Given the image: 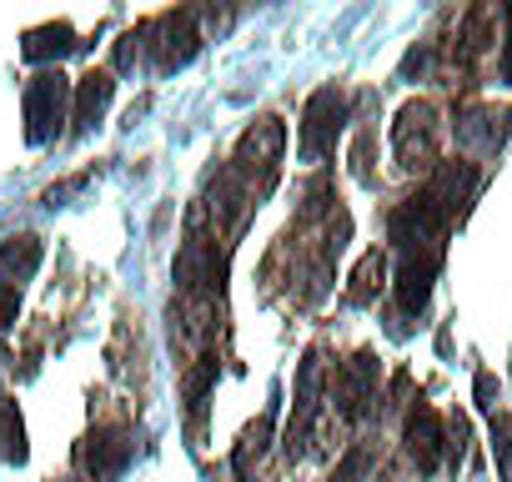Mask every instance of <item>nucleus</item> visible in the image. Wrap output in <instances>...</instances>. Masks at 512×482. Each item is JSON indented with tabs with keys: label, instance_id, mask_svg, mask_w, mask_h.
<instances>
[{
	"label": "nucleus",
	"instance_id": "1",
	"mask_svg": "<svg viewBox=\"0 0 512 482\" xmlns=\"http://www.w3.org/2000/svg\"><path fill=\"white\" fill-rule=\"evenodd\" d=\"M66 101H71V81L61 71H41L31 86H26V141L41 146L61 131V116H66Z\"/></svg>",
	"mask_w": 512,
	"mask_h": 482
},
{
	"label": "nucleus",
	"instance_id": "2",
	"mask_svg": "<svg viewBox=\"0 0 512 482\" xmlns=\"http://www.w3.org/2000/svg\"><path fill=\"white\" fill-rule=\"evenodd\" d=\"M342 116H347V96L342 91H317L312 101H307V111H302V131H297V141H302V156L307 161H322L332 146H337V131H342Z\"/></svg>",
	"mask_w": 512,
	"mask_h": 482
},
{
	"label": "nucleus",
	"instance_id": "3",
	"mask_svg": "<svg viewBox=\"0 0 512 482\" xmlns=\"http://www.w3.org/2000/svg\"><path fill=\"white\" fill-rule=\"evenodd\" d=\"M372 392H377V362H372L367 352H357L352 362L337 367V402H342V417H347V422H357V417L367 412Z\"/></svg>",
	"mask_w": 512,
	"mask_h": 482
},
{
	"label": "nucleus",
	"instance_id": "4",
	"mask_svg": "<svg viewBox=\"0 0 512 482\" xmlns=\"http://www.w3.org/2000/svg\"><path fill=\"white\" fill-rule=\"evenodd\" d=\"M81 462H86V472H91L96 482H116L121 467L131 462V442H126V432H121V427H101V432H91V442L81 447Z\"/></svg>",
	"mask_w": 512,
	"mask_h": 482
},
{
	"label": "nucleus",
	"instance_id": "5",
	"mask_svg": "<svg viewBox=\"0 0 512 482\" xmlns=\"http://www.w3.org/2000/svg\"><path fill=\"white\" fill-rule=\"evenodd\" d=\"M432 136H437V111L427 101L407 106L402 121H397V156H402V166H417V156L427 161L432 156Z\"/></svg>",
	"mask_w": 512,
	"mask_h": 482
},
{
	"label": "nucleus",
	"instance_id": "6",
	"mask_svg": "<svg viewBox=\"0 0 512 482\" xmlns=\"http://www.w3.org/2000/svg\"><path fill=\"white\" fill-rule=\"evenodd\" d=\"M442 447H447V437H442L437 412L417 402V412L407 417V452H412V462H417L422 472H432V467L442 462Z\"/></svg>",
	"mask_w": 512,
	"mask_h": 482
},
{
	"label": "nucleus",
	"instance_id": "7",
	"mask_svg": "<svg viewBox=\"0 0 512 482\" xmlns=\"http://www.w3.org/2000/svg\"><path fill=\"white\" fill-rule=\"evenodd\" d=\"M111 91H116L111 71H86V76L76 81V101H71V121H76V131H91V126L106 116Z\"/></svg>",
	"mask_w": 512,
	"mask_h": 482
},
{
	"label": "nucleus",
	"instance_id": "8",
	"mask_svg": "<svg viewBox=\"0 0 512 482\" xmlns=\"http://www.w3.org/2000/svg\"><path fill=\"white\" fill-rule=\"evenodd\" d=\"M317 397H322V357L307 352V357H302V372H297V417H292V432H287V447H292V452H297V442H302L307 427H312Z\"/></svg>",
	"mask_w": 512,
	"mask_h": 482
},
{
	"label": "nucleus",
	"instance_id": "9",
	"mask_svg": "<svg viewBox=\"0 0 512 482\" xmlns=\"http://www.w3.org/2000/svg\"><path fill=\"white\" fill-rule=\"evenodd\" d=\"M36 267H41V236H11L6 247H0V272H6V287H21Z\"/></svg>",
	"mask_w": 512,
	"mask_h": 482
},
{
	"label": "nucleus",
	"instance_id": "10",
	"mask_svg": "<svg viewBox=\"0 0 512 482\" xmlns=\"http://www.w3.org/2000/svg\"><path fill=\"white\" fill-rule=\"evenodd\" d=\"M81 41H76V31L71 26H41V31H31L26 36V61H51V56H66V51H76Z\"/></svg>",
	"mask_w": 512,
	"mask_h": 482
},
{
	"label": "nucleus",
	"instance_id": "11",
	"mask_svg": "<svg viewBox=\"0 0 512 482\" xmlns=\"http://www.w3.org/2000/svg\"><path fill=\"white\" fill-rule=\"evenodd\" d=\"M0 452L11 462H26V427H21V412L11 402H0Z\"/></svg>",
	"mask_w": 512,
	"mask_h": 482
},
{
	"label": "nucleus",
	"instance_id": "12",
	"mask_svg": "<svg viewBox=\"0 0 512 482\" xmlns=\"http://www.w3.org/2000/svg\"><path fill=\"white\" fill-rule=\"evenodd\" d=\"M382 272H387V262H382V252H367L362 257V267H357V277H352V302H367L377 287H382Z\"/></svg>",
	"mask_w": 512,
	"mask_h": 482
},
{
	"label": "nucleus",
	"instance_id": "13",
	"mask_svg": "<svg viewBox=\"0 0 512 482\" xmlns=\"http://www.w3.org/2000/svg\"><path fill=\"white\" fill-rule=\"evenodd\" d=\"M367 462H372V457H367V447H352V452H347V462L337 467V477H332V482H357V477L367 472Z\"/></svg>",
	"mask_w": 512,
	"mask_h": 482
},
{
	"label": "nucleus",
	"instance_id": "14",
	"mask_svg": "<svg viewBox=\"0 0 512 482\" xmlns=\"http://www.w3.org/2000/svg\"><path fill=\"white\" fill-rule=\"evenodd\" d=\"M16 307H21L16 287H6V282H0V327H11V322H16Z\"/></svg>",
	"mask_w": 512,
	"mask_h": 482
},
{
	"label": "nucleus",
	"instance_id": "15",
	"mask_svg": "<svg viewBox=\"0 0 512 482\" xmlns=\"http://www.w3.org/2000/svg\"><path fill=\"white\" fill-rule=\"evenodd\" d=\"M502 71H507V81H512V46H507V66H502Z\"/></svg>",
	"mask_w": 512,
	"mask_h": 482
}]
</instances>
